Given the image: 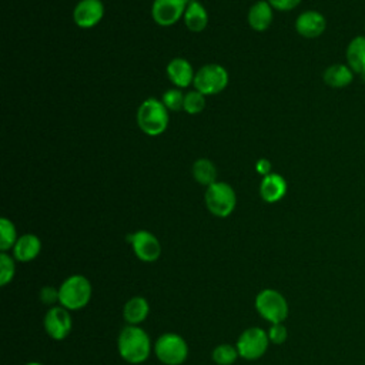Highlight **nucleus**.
Wrapping results in <instances>:
<instances>
[{
  "label": "nucleus",
  "mask_w": 365,
  "mask_h": 365,
  "mask_svg": "<svg viewBox=\"0 0 365 365\" xmlns=\"http://www.w3.org/2000/svg\"><path fill=\"white\" fill-rule=\"evenodd\" d=\"M150 335L140 325H125L117 336V351L127 364L138 365L151 354Z\"/></svg>",
  "instance_id": "1"
},
{
  "label": "nucleus",
  "mask_w": 365,
  "mask_h": 365,
  "mask_svg": "<svg viewBox=\"0 0 365 365\" xmlns=\"http://www.w3.org/2000/svg\"><path fill=\"white\" fill-rule=\"evenodd\" d=\"M93 295V287L87 277L81 274L68 275L58 287V305L68 311H78L88 305Z\"/></svg>",
  "instance_id": "2"
},
{
  "label": "nucleus",
  "mask_w": 365,
  "mask_h": 365,
  "mask_svg": "<svg viewBox=\"0 0 365 365\" xmlns=\"http://www.w3.org/2000/svg\"><path fill=\"white\" fill-rule=\"evenodd\" d=\"M168 121L170 111L158 98L150 97L144 100L137 108V125L144 134L150 137L163 134L168 127Z\"/></svg>",
  "instance_id": "3"
},
{
  "label": "nucleus",
  "mask_w": 365,
  "mask_h": 365,
  "mask_svg": "<svg viewBox=\"0 0 365 365\" xmlns=\"http://www.w3.org/2000/svg\"><path fill=\"white\" fill-rule=\"evenodd\" d=\"M254 305L259 317L269 324L284 322L289 314L287 298L274 288L261 289L255 297Z\"/></svg>",
  "instance_id": "4"
},
{
  "label": "nucleus",
  "mask_w": 365,
  "mask_h": 365,
  "mask_svg": "<svg viewBox=\"0 0 365 365\" xmlns=\"http://www.w3.org/2000/svg\"><path fill=\"white\" fill-rule=\"evenodd\" d=\"M155 358L164 365H181L188 358L187 341L175 332L161 334L153 345Z\"/></svg>",
  "instance_id": "5"
},
{
  "label": "nucleus",
  "mask_w": 365,
  "mask_h": 365,
  "mask_svg": "<svg viewBox=\"0 0 365 365\" xmlns=\"http://www.w3.org/2000/svg\"><path fill=\"white\" fill-rule=\"evenodd\" d=\"M204 202L207 210L218 217L225 218L232 214L237 205V194L234 188L224 181H217L205 188Z\"/></svg>",
  "instance_id": "6"
},
{
  "label": "nucleus",
  "mask_w": 365,
  "mask_h": 365,
  "mask_svg": "<svg viewBox=\"0 0 365 365\" xmlns=\"http://www.w3.org/2000/svg\"><path fill=\"white\" fill-rule=\"evenodd\" d=\"M228 71L224 66L211 63L205 64L195 71L194 76V90L202 93L204 96H212L221 93L228 86Z\"/></svg>",
  "instance_id": "7"
},
{
  "label": "nucleus",
  "mask_w": 365,
  "mask_h": 365,
  "mask_svg": "<svg viewBox=\"0 0 365 365\" xmlns=\"http://www.w3.org/2000/svg\"><path fill=\"white\" fill-rule=\"evenodd\" d=\"M269 344L267 331L261 327H250L240 334L235 346L240 358L245 361H257L264 356Z\"/></svg>",
  "instance_id": "8"
},
{
  "label": "nucleus",
  "mask_w": 365,
  "mask_h": 365,
  "mask_svg": "<svg viewBox=\"0 0 365 365\" xmlns=\"http://www.w3.org/2000/svg\"><path fill=\"white\" fill-rule=\"evenodd\" d=\"M43 327L46 334L54 341L66 339L73 328L71 311L61 305L50 307L43 318Z\"/></svg>",
  "instance_id": "9"
},
{
  "label": "nucleus",
  "mask_w": 365,
  "mask_h": 365,
  "mask_svg": "<svg viewBox=\"0 0 365 365\" xmlns=\"http://www.w3.org/2000/svg\"><path fill=\"white\" fill-rule=\"evenodd\" d=\"M134 255L143 262H155L161 255L160 240L147 230H138L127 235Z\"/></svg>",
  "instance_id": "10"
},
{
  "label": "nucleus",
  "mask_w": 365,
  "mask_h": 365,
  "mask_svg": "<svg viewBox=\"0 0 365 365\" xmlns=\"http://www.w3.org/2000/svg\"><path fill=\"white\" fill-rule=\"evenodd\" d=\"M190 0H154L151 17L161 27H170L184 17Z\"/></svg>",
  "instance_id": "11"
},
{
  "label": "nucleus",
  "mask_w": 365,
  "mask_h": 365,
  "mask_svg": "<svg viewBox=\"0 0 365 365\" xmlns=\"http://www.w3.org/2000/svg\"><path fill=\"white\" fill-rule=\"evenodd\" d=\"M104 17L101 0H80L73 10V20L80 29H93Z\"/></svg>",
  "instance_id": "12"
},
{
  "label": "nucleus",
  "mask_w": 365,
  "mask_h": 365,
  "mask_svg": "<svg viewBox=\"0 0 365 365\" xmlns=\"http://www.w3.org/2000/svg\"><path fill=\"white\" fill-rule=\"evenodd\" d=\"M327 29L325 16L317 10L302 11L295 20V30L301 37L317 38Z\"/></svg>",
  "instance_id": "13"
},
{
  "label": "nucleus",
  "mask_w": 365,
  "mask_h": 365,
  "mask_svg": "<svg viewBox=\"0 0 365 365\" xmlns=\"http://www.w3.org/2000/svg\"><path fill=\"white\" fill-rule=\"evenodd\" d=\"M167 77L177 88H185L194 83V68L191 63L182 57H175L167 64Z\"/></svg>",
  "instance_id": "14"
},
{
  "label": "nucleus",
  "mask_w": 365,
  "mask_h": 365,
  "mask_svg": "<svg viewBox=\"0 0 365 365\" xmlns=\"http://www.w3.org/2000/svg\"><path fill=\"white\" fill-rule=\"evenodd\" d=\"M287 188L288 184L285 178L278 173H271L262 177V181L259 184V195L265 202H278L285 197Z\"/></svg>",
  "instance_id": "15"
},
{
  "label": "nucleus",
  "mask_w": 365,
  "mask_h": 365,
  "mask_svg": "<svg viewBox=\"0 0 365 365\" xmlns=\"http://www.w3.org/2000/svg\"><path fill=\"white\" fill-rule=\"evenodd\" d=\"M40 251H41L40 238L34 234L27 232L17 238V241L11 250V255L19 262H30L38 257Z\"/></svg>",
  "instance_id": "16"
},
{
  "label": "nucleus",
  "mask_w": 365,
  "mask_h": 365,
  "mask_svg": "<svg viewBox=\"0 0 365 365\" xmlns=\"http://www.w3.org/2000/svg\"><path fill=\"white\" fill-rule=\"evenodd\" d=\"M247 20L252 30L265 31L274 20V9L267 0H259L250 7Z\"/></svg>",
  "instance_id": "17"
},
{
  "label": "nucleus",
  "mask_w": 365,
  "mask_h": 365,
  "mask_svg": "<svg viewBox=\"0 0 365 365\" xmlns=\"http://www.w3.org/2000/svg\"><path fill=\"white\" fill-rule=\"evenodd\" d=\"M150 314V304L141 295H134L125 301L123 307V318L127 325L143 324Z\"/></svg>",
  "instance_id": "18"
},
{
  "label": "nucleus",
  "mask_w": 365,
  "mask_h": 365,
  "mask_svg": "<svg viewBox=\"0 0 365 365\" xmlns=\"http://www.w3.org/2000/svg\"><path fill=\"white\" fill-rule=\"evenodd\" d=\"M345 57L349 68L365 78V36H355L348 43Z\"/></svg>",
  "instance_id": "19"
},
{
  "label": "nucleus",
  "mask_w": 365,
  "mask_h": 365,
  "mask_svg": "<svg viewBox=\"0 0 365 365\" xmlns=\"http://www.w3.org/2000/svg\"><path fill=\"white\" fill-rule=\"evenodd\" d=\"M355 73L349 68L348 64L335 63L325 68L322 78L327 86L331 88H345L354 81Z\"/></svg>",
  "instance_id": "20"
},
{
  "label": "nucleus",
  "mask_w": 365,
  "mask_h": 365,
  "mask_svg": "<svg viewBox=\"0 0 365 365\" xmlns=\"http://www.w3.org/2000/svg\"><path fill=\"white\" fill-rule=\"evenodd\" d=\"M184 24L185 27L192 31V33H200L202 30H205L207 24H208V13L205 10V7L197 1V0H190L185 13H184Z\"/></svg>",
  "instance_id": "21"
},
{
  "label": "nucleus",
  "mask_w": 365,
  "mask_h": 365,
  "mask_svg": "<svg viewBox=\"0 0 365 365\" xmlns=\"http://www.w3.org/2000/svg\"><path fill=\"white\" fill-rule=\"evenodd\" d=\"M192 177L198 184L210 187L211 184L217 182V168L211 160L198 158L192 164Z\"/></svg>",
  "instance_id": "22"
},
{
  "label": "nucleus",
  "mask_w": 365,
  "mask_h": 365,
  "mask_svg": "<svg viewBox=\"0 0 365 365\" xmlns=\"http://www.w3.org/2000/svg\"><path fill=\"white\" fill-rule=\"evenodd\" d=\"M17 238L19 235L13 221L6 217H1L0 218V251L7 252L13 250Z\"/></svg>",
  "instance_id": "23"
},
{
  "label": "nucleus",
  "mask_w": 365,
  "mask_h": 365,
  "mask_svg": "<svg viewBox=\"0 0 365 365\" xmlns=\"http://www.w3.org/2000/svg\"><path fill=\"white\" fill-rule=\"evenodd\" d=\"M238 351L235 345L231 344H220L211 352V359L217 365H232L238 359Z\"/></svg>",
  "instance_id": "24"
},
{
  "label": "nucleus",
  "mask_w": 365,
  "mask_h": 365,
  "mask_svg": "<svg viewBox=\"0 0 365 365\" xmlns=\"http://www.w3.org/2000/svg\"><path fill=\"white\" fill-rule=\"evenodd\" d=\"M16 275V259L9 252H0V285L6 287Z\"/></svg>",
  "instance_id": "25"
},
{
  "label": "nucleus",
  "mask_w": 365,
  "mask_h": 365,
  "mask_svg": "<svg viewBox=\"0 0 365 365\" xmlns=\"http://www.w3.org/2000/svg\"><path fill=\"white\" fill-rule=\"evenodd\" d=\"M205 108V96L197 90L188 91L184 97V106L182 110L187 114H200Z\"/></svg>",
  "instance_id": "26"
},
{
  "label": "nucleus",
  "mask_w": 365,
  "mask_h": 365,
  "mask_svg": "<svg viewBox=\"0 0 365 365\" xmlns=\"http://www.w3.org/2000/svg\"><path fill=\"white\" fill-rule=\"evenodd\" d=\"M184 97L185 94H182L180 88H170L163 94L161 103L168 111H180L184 106Z\"/></svg>",
  "instance_id": "27"
},
{
  "label": "nucleus",
  "mask_w": 365,
  "mask_h": 365,
  "mask_svg": "<svg viewBox=\"0 0 365 365\" xmlns=\"http://www.w3.org/2000/svg\"><path fill=\"white\" fill-rule=\"evenodd\" d=\"M268 334V338H269V342L274 344V345H281L287 341L288 338V329L287 327L284 325V322H279V324H271L269 329L267 331Z\"/></svg>",
  "instance_id": "28"
},
{
  "label": "nucleus",
  "mask_w": 365,
  "mask_h": 365,
  "mask_svg": "<svg viewBox=\"0 0 365 365\" xmlns=\"http://www.w3.org/2000/svg\"><path fill=\"white\" fill-rule=\"evenodd\" d=\"M38 298H40L41 304L48 305V307H54V305L60 301L58 288H56V287H53V285H44V287H41V289H40V292H38Z\"/></svg>",
  "instance_id": "29"
},
{
  "label": "nucleus",
  "mask_w": 365,
  "mask_h": 365,
  "mask_svg": "<svg viewBox=\"0 0 365 365\" xmlns=\"http://www.w3.org/2000/svg\"><path fill=\"white\" fill-rule=\"evenodd\" d=\"M274 10L289 11L294 10L302 0H267Z\"/></svg>",
  "instance_id": "30"
},
{
  "label": "nucleus",
  "mask_w": 365,
  "mask_h": 365,
  "mask_svg": "<svg viewBox=\"0 0 365 365\" xmlns=\"http://www.w3.org/2000/svg\"><path fill=\"white\" fill-rule=\"evenodd\" d=\"M255 170H257V173L261 174L262 177L271 174L272 171H271V163H269V160H267V158H259V160L257 161V164H255Z\"/></svg>",
  "instance_id": "31"
},
{
  "label": "nucleus",
  "mask_w": 365,
  "mask_h": 365,
  "mask_svg": "<svg viewBox=\"0 0 365 365\" xmlns=\"http://www.w3.org/2000/svg\"><path fill=\"white\" fill-rule=\"evenodd\" d=\"M24 365H44V364L43 362H37V361H30V362H27Z\"/></svg>",
  "instance_id": "32"
},
{
  "label": "nucleus",
  "mask_w": 365,
  "mask_h": 365,
  "mask_svg": "<svg viewBox=\"0 0 365 365\" xmlns=\"http://www.w3.org/2000/svg\"><path fill=\"white\" fill-rule=\"evenodd\" d=\"M364 29H365V23H364Z\"/></svg>",
  "instance_id": "33"
}]
</instances>
